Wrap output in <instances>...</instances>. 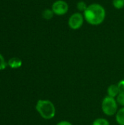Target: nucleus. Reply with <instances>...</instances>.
<instances>
[{"instance_id": "20e7f679", "label": "nucleus", "mask_w": 124, "mask_h": 125, "mask_svg": "<svg viewBox=\"0 0 124 125\" xmlns=\"http://www.w3.org/2000/svg\"><path fill=\"white\" fill-rule=\"evenodd\" d=\"M84 16L80 12L73 13L68 20V26L72 30H77L82 27L84 23Z\"/></svg>"}, {"instance_id": "1a4fd4ad", "label": "nucleus", "mask_w": 124, "mask_h": 125, "mask_svg": "<svg viewBox=\"0 0 124 125\" xmlns=\"http://www.w3.org/2000/svg\"><path fill=\"white\" fill-rule=\"evenodd\" d=\"M54 15V13L52 10V9H45L42 12V16L45 20H50L53 18Z\"/></svg>"}, {"instance_id": "f03ea898", "label": "nucleus", "mask_w": 124, "mask_h": 125, "mask_svg": "<svg viewBox=\"0 0 124 125\" xmlns=\"http://www.w3.org/2000/svg\"><path fill=\"white\" fill-rule=\"evenodd\" d=\"M36 110L44 119H51L56 116L55 105L48 100H39L36 104Z\"/></svg>"}, {"instance_id": "9b49d317", "label": "nucleus", "mask_w": 124, "mask_h": 125, "mask_svg": "<svg viewBox=\"0 0 124 125\" xmlns=\"http://www.w3.org/2000/svg\"><path fill=\"white\" fill-rule=\"evenodd\" d=\"M88 6V5L85 1H78L77 3V9L78 10V11L80 12H84V11L87 9Z\"/></svg>"}, {"instance_id": "2eb2a0df", "label": "nucleus", "mask_w": 124, "mask_h": 125, "mask_svg": "<svg viewBox=\"0 0 124 125\" xmlns=\"http://www.w3.org/2000/svg\"><path fill=\"white\" fill-rule=\"evenodd\" d=\"M117 85H118V89H119V92L124 94V79L120 81L118 83Z\"/></svg>"}, {"instance_id": "7ed1b4c3", "label": "nucleus", "mask_w": 124, "mask_h": 125, "mask_svg": "<svg viewBox=\"0 0 124 125\" xmlns=\"http://www.w3.org/2000/svg\"><path fill=\"white\" fill-rule=\"evenodd\" d=\"M102 112L108 116H112L116 114L118 111V103L115 98L106 96L102 101Z\"/></svg>"}, {"instance_id": "f8f14e48", "label": "nucleus", "mask_w": 124, "mask_h": 125, "mask_svg": "<svg viewBox=\"0 0 124 125\" xmlns=\"http://www.w3.org/2000/svg\"><path fill=\"white\" fill-rule=\"evenodd\" d=\"M113 4L115 9L121 10L124 7V0H113Z\"/></svg>"}, {"instance_id": "9d476101", "label": "nucleus", "mask_w": 124, "mask_h": 125, "mask_svg": "<svg viewBox=\"0 0 124 125\" xmlns=\"http://www.w3.org/2000/svg\"><path fill=\"white\" fill-rule=\"evenodd\" d=\"M92 125H110V122L107 119L105 118H97L96 119L93 123Z\"/></svg>"}, {"instance_id": "6e6552de", "label": "nucleus", "mask_w": 124, "mask_h": 125, "mask_svg": "<svg viewBox=\"0 0 124 125\" xmlns=\"http://www.w3.org/2000/svg\"><path fill=\"white\" fill-rule=\"evenodd\" d=\"M115 120L119 125H124V107L118 110L115 114Z\"/></svg>"}, {"instance_id": "0eeeda50", "label": "nucleus", "mask_w": 124, "mask_h": 125, "mask_svg": "<svg viewBox=\"0 0 124 125\" xmlns=\"http://www.w3.org/2000/svg\"><path fill=\"white\" fill-rule=\"evenodd\" d=\"M8 65L12 68V69H17V68H19L21 67L22 65V61L21 59H20L18 57H13V58H11L9 62H8Z\"/></svg>"}, {"instance_id": "423d86ee", "label": "nucleus", "mask_w": 124, "mask_h": 125, "mask_svg": "<svg viewBox=\"0 0 124 125\" xmlns=\"http://www.w3.org/2000/svg\"><path fill=\"white\" fill-rule=\"evenodd\" d=\"M107 92V96L113 98H116V97L120 93L117 84H111L110 86H109Z\"/></svg>"}, {"instance_id": "f257e3e1", "label": "nucleus", "mask_w": 124, "mask_h": 125, "mask_svg": "<svg viewBox=\"0 0 124 125\" xmlns=\"http://www.w3.org/2000/svg\"><path fill=\"white\" fill-rule=\"evenodd\" d=\"M83 14L86 22L92 26H99L102 24L106 17L105 7L98 3L89 4Z\"/></svg>"}, {"instance_id": "4468645a", "label": "nucleus", "mask_w": 124, "mask_h": 125, "mask_svg": "<svg viewBox=\"0 0 124 125\" xmlns=\"http://www.w3.org/2000/svg\"><path fill=\"white\" fill-rule=\"evenodd\" d=\"M7 63L4 60V56L0 53V70H3L7 67Z\"/></svg>"}, {"instance_id": "ddd939ff", "label": "nucleus", "mask_w": 124, "mask_h": 125, "mask_svg": "<svg viewBox=\"0 0 124 125\" xmlns=\"http://www.w3.org/2000/svg\"><path fill=\"white\" fill-rule=\"evenodd\" d=\"M115 100H116V102L118 104H119L122 107H124V94L119 93L118 95L116 97Z\"/></svg>"}, {"instance_id": "dca6fc26", "label": "nucleus", "mask_w": 124, "mask_h": 125, "mask_svg": "<svg viewBox=\"0 0 124 125\" xmlns=\"http://www.w3.org/2000/svg\"><path fill=\"white\" fill-rule=\"evenodd\" d=\"M56 125H72V124L69 121L64 120V121H61V122H58Z\"/></svg>"}, {"instance_id": "39448f33", "label": "nucleus", "mask_w": 124, "mask_h": 125, "mask_svg": "<svg viewBox=\"0 0 124 125\" xmlns=\"http://www.w3.org/2000/svg\"><path fill=\"white\" fill-rule=\"evenodd\" d=\"M51 9L56 15H64L67 13L69 10V5L67 1L64 0H56L52 4Z\"/></svg>"}]
</instances>
